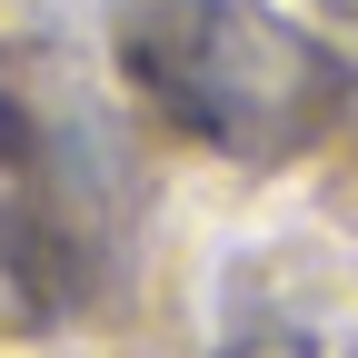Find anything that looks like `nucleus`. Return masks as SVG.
Returning <instances> with one entry per match:
<instances>
[{
    "instance_id": "f257e3e1",
    "label": "nucleus",
    "mask_w": 358,
    "mask_h": 358,
    "mask_svg": "<svg viewBox=\"0 0 358 358\" xmlns=\"http://www.w3.org/2000/svg\"><path fill=\"white\" fill-rule=\"evenodd\" d=\"M120 50L189 140L229 150L249 169L319 150L329 120L348 110L338 50L268 0H129Z\"/></svg>"
}]
</instances>
